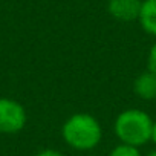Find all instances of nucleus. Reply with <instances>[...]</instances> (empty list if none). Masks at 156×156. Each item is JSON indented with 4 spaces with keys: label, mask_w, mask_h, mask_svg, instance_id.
Here are the masks:
<instances>
[{
    "label": "nucleus",
    "mask_w": 156,
    "mask_h": 156,
    "mask_svg": "<svg viewBox=\"0 0 156 156\" xmlns=\"http://www.w3.org/2000/svg\"><path fill=\"white\" fill-rule=\"evenodd\" d=\"M61 136L64 142L73 150L89 151L101 142L103 129L94 115L75 113L64 121Z\"/></svg>",
    "instance_id": "obj_1"
},
{
    "label": "nucleus",
    "mask_w": 156,
    "mask_h": 156,
    "mask_svg": "<svg viewBox=\"0 0 156 156\" xmlns=\"http://www.w3.org/2000/svg\"><path fill=\"white\" fill-rule=\"evenodd\" d=\"M153 119L150 115L139 109H127L121 112L113 124V132L121 144L132 147H142L151 141Z\"/></svg>",
    "instance_id": "obj_2"
},
{
    "label": "nucleus",
    "mask_w": 156,
    "mask_h": 156,
    "mask_svg": "<svg viewBox=\"0 0 156 156\" xmlns=\"http://www.w3.org/2000/svg\"><path fill=\"white\" fill-rule=\"evenodd\" d=\"M28 115L25 107L12 98H0V133L16 135L26 126Z\"/></svg>",
    "instance_id": "obj_3"
},
{
    "label": "nucleus",
    "mask_w": 156,
    "mask_h": 156,
    "mask_svg": "<svg viewBox=\"0 0 156 156\" xmlns=\"http://www.w3.org/2000/svg\"><path fill=\"white\" fill-rule=\"evenodd\" d=\"M142 0H107V11L118 22H133L139 19Z\"/></svg>",
    "instance_id": "obj_4"
},
{
    "label": "nucleus",
    "mask_w": 156,
    "mask_h": 156,
    "mask_svg": "<svg viewBox=\"0 0 156 156\" xmlns=\"http://www.w3.org/2000/svg\"><path fill=\"white\" fill-rule=\"evenodd\" d=\"M133 90L144 101L154 100L156 98V75L151 73L150 70H145L141 75H138L133 83Z\"/></svg>",
    "instance_id": "obj_5"
},
{
    "label": "nucleus",
    "mask_w": 156,
    "mask_h": 156,
    "mask_svg": "<svg viewBox=\"0 0 156 156\" xmlns=\"http://www.w3.org/2000/svg\"><path fill=\"white\" fill-rule=\"evenodd\" d=\"M138 22L147 34L156 37V0H142Z\"/></svg>",
    "instance_id": "obj_6"
},
{
    "label": "nucleus",
    "mask_w": 156,
    "mask_h": 156,
    "mask_svg": "<svg viewBox=\"0 0 156 156\" xmlns=\"http://www.w3.org/2000/svg\"><path fill=\"white\" fill-rule=\"evenodd\" d=\"M109 156H142L138 147H132L127 144H118L112 148Z\"/></svg>",
    "instance_id": "obj_7"
},
{
    "label": "nucleus",
    "mask_w": 156,
    "mask_h": 156,
    "mask_svg": "<svg viewBox=\"0 0 156 156\" xmlns=\"http://www.w3.org/2000/svg\"><path fill=\"white\" fill-rule=\"evenodd\" d=\"M147 66H148V70L151 73L156 75V41L153 43V46L150 48L148 51V58H147Z\"/></svg>",
    "instance_id": "obj_8"
},
{
    "label": "nucleus",
    "mask_w": 156,
    "mask_h": 156,
    "mask_svg": "<svg viewBox=\"0 0 156 156\" xmlns=\"http://www.w3.org/2000/svg\"><path fill=\"white\" fill-rule=\"evenodd\" d=\"M35 156H63L60 151H57V150H52V148H46V150H41V151H38Z\"/></svg>",
    "instance_id": "obj_9"
},
{
    "label": "nucleus",
    "mask_w": 156,
    "mask_h": 156,
    "mask_svg": "<svg viewBox=\"0 0 156 156\" xmlns=\"http://www.w3.org/2000/svg\"><path fill=\"white\" fill-rule=\"evenodd\" d=\"M151 141L156 145V121H153V129H151Z\"/></svg>",
    "instance_id": "obj_10"
},
{
    "label": "nucleus",
    "mask_w": 156,
    "mask_h": 156,
    "mask_svg": "<svg viewBox=\"0 0 156 156\" xmlns=\"http://www.w3.org/2000/svg\"><path fill=\"white\" fill-rule=\"evenodd\" d=\"M147 156H156V148H154V150H153V151H150V153H148V154H147Z\"/></svg>",
    "instance_id": "obj_11"
}]
</instances>
